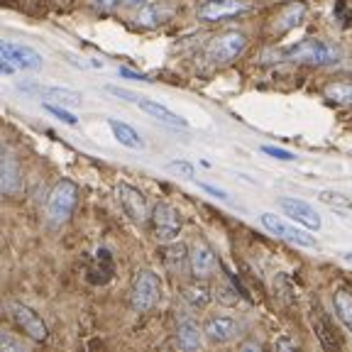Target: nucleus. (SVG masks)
I'll return each mask as SVG.
<instances>
[{
  "label": "nucleus",
  "mask_w": 352,
  "mask_h": 352,
  "mask_svg": "<svg viewBox=\"0 0 352 352\" xmlns=\"http://www.w3.org/2000/svg\"><path fill=\"white\" fill-rule=\"evenodd\" d=\"M303 15H306V6H303V3H292V6H286L284 10L274 17L272 32H274V34H286L289 30L298 28V22L303 20Z\"/></svg>",
  "instance_id": "nucleus-17"
},
{
  "label": "nucleus",
  "mask_w": 352,
  "mask_h": 352,
  "mask_svg": "<svg viewBox=\"0 0 352 352\" xmlns=\"http://www.w3.org/2000/svg\"><path fill=\"white\" fill-rule=\"evenodd\" d=\"M325 98L340 105H352V81H336L325 86Z\"/></svg>",
  "instance_id": "nucleus-25"
},
{
  "label": "nucleus",
  "mask_w": 352,
  "mask_h": 352,
  "mask_svg": "<svg viewBox=\"0 0 352 352\" xmlns=\"http://www.w3.org/2000/svg\"><path fill=\"white\" fill-rule=\"evenodd\" d=\"M198 186L204 188V191H208V193H210V196L220 198V201H228V198H230V196H228V193H226V191H223V188H215V186H210V184H198Z\"/></svg>",
  "instance_id": "nucleus-32"
},
{
  "label": "nucleus",
  "mask_w": 352,
  "mask_h": 352,
  "mask_svg": "<svg viewBox=\"0 0 352 352\" xmlns=\"http://www.w3.org/2000/svg\"><path fill=\"white\" fill-rule=\"evenodd\" d=\"M204 3H210V0H204Z\"/></svg>",
  "instance_id": "nucleus-39"
},
{
  "label": "nucleus",
  "mask_w": 352,
  "mask_h": 352,
  "mask_svg": "<svg viewBox=\"0 0 352 352\" xmlns=\"http://www.w3.org/2000/svg\"><path fill=\"white\" fill-rule=\"evenodd\" d=\"M122 3H125V0H96V6H98L100 10H116Z\"/></svg>",
  "instance_id": "nucleus-33"
},
{
  "label": "nucleus",
  "mask_w": 352,
  "mask_h": 352,
  "mask_svg": "<svg viewBox=\"0 0 352 352\" xmlns=\"http://www.w3.org/2000/svg\"><path fill=\"white\" fill-rule=\"evenodd\" d=\"M259 220H262L264 230H270L272 235L281 237V240H286V242H294L298 248H316V245H318L316 237L308 232V228L292 226V223H286L284 218H279V215H274V213H262Z\"/></svg>",
  "instance_id": "nucleus-5"
},
{
  "label": "nucleus",
  "mask_w": 352,
  "mask_h": 352,
  "mask_svg": "<svg viewBox=\"0 0 352 352\" xmlns=\"http://www.w3.org/2000/svg\"><path fill=\"white\" fill-rule=\"evenodd\" d=\"M120 76H127V78H135V81H152L149 76L144 74H138V72H130V69H120Z\"/></svg>",
  "instance_id": "nucleus-35"
},
{
  "label": "nucleus",
  "mask_w": 352,
  "mask_h": 352,
  "mask_svg": "<svg viewBox=\"0 0 352 352\" xmlns=\"http://www.w3.org/2000/svg\"><path fill=\"white\" fill-rule=\"evenodd\" d=\"M169 169H176V171H182L186 179H193L196 176V169H193V164H188V162H171Z\"/></svg>",
  "instance_id": "nucleus-31"
},
{
  "label": "nucleus",
  "mask_w": 352,
  "mask_h": 352,
  "mask_svg": "<svg viewBox=\"0 0 352 352\" xmlns=\"http://www.w3.org/2000/svg\"><path fill=\"white\" fill-rule=\"evenodd\" d=\"M0 186H3V193H8V196H12V193H17L22 188L20 166L12 160L10 152L3 154V182H0Z\"/></svg>",
  "instance_id": "nucleus-21"
},
{
  "label": "nucleus",
  "mask_w": 352,
  "mask_h": 352,
  "mask_svg": "<svg viewBox=\"0 0 352 352\" xmlns=\"http://www.w3.org/2000/svg\"><path fill=\"white\" fill-rule=\"evenodd\" d=\"M240 12H248L245 3H237V0H210L198 8V17L206 22H220L228 20V17H235Z\"/></svg>",
  "instance_id": "nucleus-12"
},
{
  "label": "nucleus",
  "mask_w": 352,
  "mask_h": 352,
  "mask_svg": "<svg viewBox=\"0 0 352 352\" xmlns=\"http://www.w3.org/2000/svg\"><path fill=\"white\" fill-rule=\"evenodd\" d=\"M8 311H10L12 323H15L30 340L44 342L47 338H50V328H47V323H44L42 316H39L34 308L25 306V303H10Z\"/></svg>",
  "instance_id": "nucleus-6"
},
{
  "label": "nucleus",
  "mask_w": 352,
  "mask_h": 352,
  "mask_svg": "<svg viewBox=\"0 0 352 352\" xmlns=\"http://www.w3.org/2000/svg\"><path fill=\"white\" fill-rule=\"evenodd\" d=\"M248 47V37L237 30H228V32L218 34V37L210 39L208 44V59L213 64H228L235 56H240Z\"/></svg>",
  "instance_id": "nucleus-7"
},
{
  "label": "nucleus",
  "mask_w": 352,
  "mask_h": 352,
  "mask_svg": "<svg viewBox=\"0 0 352 352\" xmlns=\"http://www.w3.org/2000/svg\"><path fill=\"white\" fill-rule=\"evenodd\" d=\"M108 127L113 130V135H116V140L122 144V147H127V149H142L144 147L140 132L135 130V127L127 125V122L118 120V118H108Z\"/></svg>",
  "instance_id": "nucleus-19"
},
{
  "label": "nucleus",
  "mask_w": 352,
  "mask_h": 352,
  "mask_svg": "<svg viewBox=\"0 0 352 352\" xmlns=\"http://www.w3.org/2000/svg\"><path fill=\"white\" fill-rule=\"evenodd\" d=\"M284 61H296V64H311V66H330L342 59L340 47L325 42V39H301L281 52Z\"/></svg>",
  "instance_id": "nucleus-1"
},
{
  "label": "nucleus",
  "mask_w": 352,
  "mask_h": 352,
  "mask_svg": "<svg viewBox=\"0 0 352 352\" xmlns=\"http://www.w3.org/2000/svg\"><path fill=\"white\" fill-rule=\"evenodd\" d=\"M262 152L270 154V157H274V160H279V162H294L296 160L292 152H286V149H279V147H272V144H264Z\"/></svg>",
  "instance_id": "nucleus-30"
},
{
  "label": "nucleus",
  "mask_w": 352,
  "mask_h": 352,
  "mask_svg": "<svg viewBox=\"0 0 352 352\" xmlns=\"http://www.w3.org/2000/svg\"><path fill=\"white\" fill-rule=\"evenodd\" d=\"M0 347H3V352H17V350H20V345H17V342L12 340V338H8V336H3Z\"/></svg>",
  "instance_id": "nucleus-34"
},
{
  "label": "nucleus",
  "mask_w": 352,
  "mask_h": 352,
  "mask_svg": "<svg viewBox=\"0 0 352 352\" xmlns=\"http://www.w3.org/2000/svg\"><path fill=\"white\" fill-rule=\"evenodd\" d=\"M22 91L28 94H37L42 96V100H56L59 105H81L83 96L78 91H72V88H59V86H39V83H25Z\"/></svg>",
  "instance_id": "nucleus-13"
},
{
  "label": "nucleus",
  "mask_w": 352,
  "mask_h": 352,
  "mask_svg": "<svg viewBox=\"0 0 352 352\" xmlns=\"http://www.w3.org/2000/svg\"><path fill=\"white\" fill-rule=\"evenodd\" d=\"M311 325H314L316 336H318L320 345L325 347V350H340L342 342L340 338H338V330L333 328V323L328 320V316L323 314V308L316 303L314 311H311Z\"/></svg>",
  "instance_id": "nucleus-14"
},
{
  "label": "nucleus",
  "mask_w": 352,
  "mask_h": 352,
  "mask_svg": "<svg viewBox=\"0 0 352 352\" xmlns=\"http://www.w3.org/2000/svg\"><path fill=\"white\" fill-rule=\"evenodd\" d=\"M318 198L330 208H352V201L347 196H342L340 191H320Z\"/></svg>",
  "instance_id": "nucleus-28"
},
{
  "label": "nucleus",
  "mask_w": 352,
  "mask_h": 352,
  "mask_svg": "<svg viewBox=\"0 0 352 352\" xmlns=\"http://www.w3.org/2000/svg\"><path fill=\"white\" fill-rule=\"evenodd\" d=\"M152 220V230H154V237L160 242H174L179 240L182 235V228H184V218L182 213L174 208L171 204H157L149 215Z\"/></svg>",
  "instance_id": "nucleus-4"
},
{
  "label": "nucleus",
  "mask_w": 352,
  "mask_h": 352,
  "mask_svg": "<svg viewBox=\"0 0 352 352\" xmlns=\"http://www.w3.org/2000/svg\"><path fill=\"white\" fill-rule=\"evenodd\" d=\"M162 296V281L152 270H140L130 286V306L135 314H147Z\"/></svg>",
  "instance_id": "nucleus-2"
},
{
  "label": "nucleus",
  "mask_w": 352,
  "mask_h": 352,
  "mask_svg": "<svg viewBox=\"0 0 352 352\" xmlns=\"http://www.w3.org/2000/svg\"><path fill=\"white\" fill-rule=\"evenodd\" d=\"M138 108H142L144 113H149L152 118H157L160 122H166V125H174V127H188V122L184 120L182 116H176L174 110H169L166 105H162V103H157V100H152V98H140V103H138Z\"/></svg>",
  "instance_id": "nucleus-18"
},
{
  "label": "nucleus",
  "mask_w": 352,
  "mask_h": 352,
  "mask_svg": "<svg viewBox=\"0 0 352 352\" xmlns=\"http://www.w3.org/2000/svg\"><path fill=\"white\" fill-rule=\"evenodd\" d=\"M201 338H204V328H198L196 320L186 318L176 328V342L182 350H198L201 347Z\"/></svg>",
  "instance_id": "nucleus-20"
},
{
  "label": "nucleus",
  "mask_w": 352,
  "mask_h": 352,
  "mask_svg": "<svg viewBox=\"0 0 352 352\" xmlns=\"http://www.w3.org/2000/svg\"><path fill=\"white\" fill-rule=\"evenodd\" d=\"M118 201L132 223H144L149 218L147 198L140 188L130 186V184H118Z\"/></svg>",
  "instance_id": "nucleus-9"
},
{
  "label": "nucleus",
  "mask_w": 352,
  "mask_h": 352,
  "mask_svg": "<svg viewBox=\"0 0 352 352\" xmlns=\"http://www.w3.org/2000/svg\"><path fill=\"white\" fill-rule=\"evenodd\" d=\"M210 289L206 284H188L184 289V301L191 308H206L210 303Z\"/></svg>",
  "instance_id": "nucleus-24"
},
{
  "label": "nucleus",
  "mask_w": 352,
  "mask_h": 352,
  "mask_svg": "<svg viewBox=\"0 0 352 352\" xmlns=\"http://www.w3.org/2000/svg\"><path fill=\"white\" fill-rule=\"evenodd\" d=\"M274 347L279 350V347H296V342H292V340H281V342H274Z\"/></svg>",
  "instance_id": "nucleus-37"
},
{
  "label": "nucleus",
  "mask_w": 352,
  "mask_h": 352,
  "mask_svg": "<svg viewBox=\"0 0 352 352\" xmlns=\"http://www.w3.org/2000/svg\"><path fill=\"white\" fill-rule=\"evenodd\" d=\"M204 336L213 345H226L237 336V323L232 318H228V316H215V318L206 320Z\"/></svg>",
  "instance_id": "nucleus-15"
},
{
  "label": "nucleus",
  "mask_w": 352,
  "mask_h": 352,
  "mask_svg": "<svg viewBox=\"0 0 352 352\" xmlns=\"http://www.w3.org/2000/svg\"><path fill=\"white\" fill-rule=\"evenodd\" d=\"M279 208L284 210L289 218L294 220V223H298V226L308 228V230H320V226H323V220H320V215L316 213L311 206L306 204V201H301V198H294V196H281L279 198Z\"/></svg>",
  "instance_id": "nucleus-8"
},
{
  "label": "nucleus",
  "mask_w": 352,
  "mask_h": 352,
  "mask_svg": "<svg viewBox=\"0 0 352 352\" xmlns=\"http://www.w3.org/2000/svg\"><path fill=\"white\" fill-rule=\"evenodd\" d=\"M76 204H78V186L74 182H69V179H61L52 188L50 198H47V218L54 226H61V223H66V220L72 218Z\"/></svg>",
  "instance_id": "nucleus-3"
},
{
  "label": "nucleus",
  "mask_w": 352,
  "mask_h": 352,
  "mask_svg": "<svg viewBox=\"0 0 352 352\" xmlns=\"http://www.w3.org/2000/svg\"><path fill=\"white\" fill-rule=\"evenodd\" d=\"M44 110H47V113H52L54 118H59V120L66 122V125H72V127L78 125V118L74 116V113H69V110H66V105L50 103V100H44Z\"/></svg>",
  "instance_id": "nucleus-27"
},
{
  "label": "nucleus",
  "mask_w": 352,
  "mask_h": 352,
  "mask_svg": "<svg viewBox=\"0 0 352 352\" xmlns=\"http://www.w3.org/2000/svg\"><path fill=\"white\" fill-rule=\"evenodd\" d=\"M333 308H336L338 320L352 333V292L350 289H345V286L336 289V294H333Z\"/></svg>",
  "instance_id": "nucleus-22"
},
{
  "label": "nucleus",
  "mask_w": 352,
  "mask_h": 352,
  "mask_svg": "<svg viewBox=\"0 0 352 352\" xmlns=\"http://www.w3.org/2000/svg\"><path fill=\"white\" fill-rule=\"evenodd\" d=\"M113 274H116V264H113L110 252L108 250H98L94 254V259H91V264H88V281L96 286H103L113 279Z\"/></svg>",
  "instance_id": "nucleus-16"
},
{
  "label": "nucleus",
  "mask_w": 352,
  "mask_h": 352,
  "mask_svg": "<svg viewBox=\"0 0 352 352\" xmlns=\"http://www.w3.org/2000/svg\"><path fill=\"white\" fill-rule=\"evenodd\" d=\"M342 257H345V259H350V262H352V252H345V254H342Z\"/></svg>",
  "instance_id": "nucleus-38"
},
{
  "label": "nucleus",
  "mask_w": 352,
  "mask_h": 352,
  "mask_svg": "<svg viewBox=\"0 0 352 352\" xmlns=\"http://www.w3.org/2000/svg\"><path fill=\"white\" fill-rule=\"evenodd\" d=\"M0 54H3V59L12 61L22 72H37L44 61L39 52H34L28 44H17V42H3Z\"/></svg>",
  "instance_id": "nucleus-11"
},
{
  "label": "nucleus",
  "mask_w": 352,
  "mask_h": 352,
  "mask_svg": "<svg viewBox=\"0 0 352 352\" xmlns=\"http://www.w3.org/2000/svg\"><path fill=\"white\" fill-rule=\"evenodd\" d=\"M166 17V10L162 6H154V3H149V6L140 8L138 12V25H142V28H157V25H162Z\"/></svg>",
  "instance_id": "nucleus-26"
},
{
  "label": "nucleus",
  "mask_w": 352,
  "mask_h": 352,
  "mask_svg": "<svg viewBox=\"0 0 352 352\" xmlns=\"http://www.w3.org/2000/svg\"><path fill=\"white\" fill-rule=\"evenodd\" d=\"M188 267L196 279H208L218 270V257H215L213 248L206 240H198L188 252Z\"/></svg>",
  "instance_id": "nucleus-10"
},
{
  "label": "nucleus",
  "mask_w": 352,
  "mask_h": 352,
  "mask_svg": "<svg viewBox=\"0 0 352 352\" xmlns=\"http://www.w3.org/2000/svg\"><path fill=\"white\" fill-rule=\"evenodd\" d=\"M188 252L191 250H186V245L184 242H166L164 248V264L169 267L171 272H179L184 267V264L188 262Z\"/></svg>",
  "instance_id": "nucleus-23"
},
{
  "label": "nucleus",
  "mask_w": 352,
  "mask_h": 352,
  "mask_svg": "<svg viewBox=\"0 0 352 352\" xmlns=\"http://www.w3.org/2000/svg\"><path fill=\"white\" fill-rule=\"evenodd\" d=\"M152 0H125V6L127 8H135V10H140V8H144V6H149Z\"/></svg>",
  "instance_id": "nucleus-36"
},
{
  "label": "nucleus",
  "mask_w": 352,
  "mask_h": 352,
  "mask_svg": "<svg viewBox=\"0 0 352 352\" xmlns=\"http://www.w3.org/2000/svg\"><path fill=\"white\" fill-rule=\"evenodd\" d=\"M105 91H108V94H113V96H118V98L127 100V103H135V105H138L140 98H142V96L132 94V91H125V88H120V86H108Z\"/></svg>",
  "instance_id": "nucleus-29"
}]
</instances>
